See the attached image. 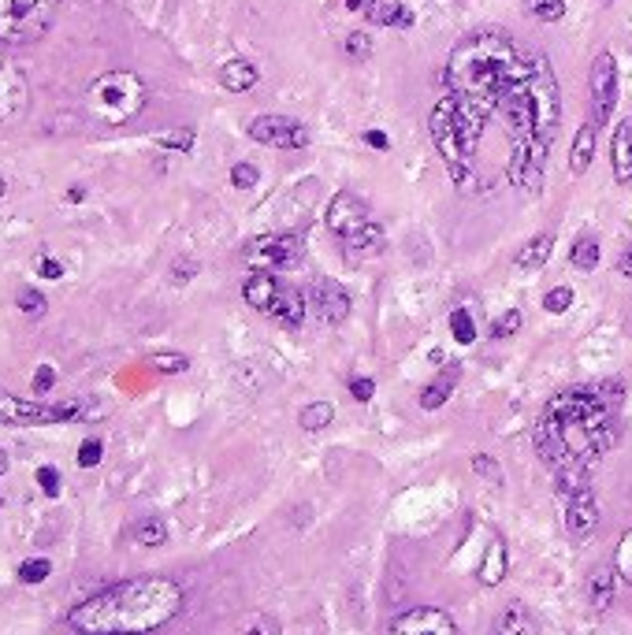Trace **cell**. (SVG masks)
<instances>
[{"label": "cell", "mask_w": 632, "mask_h": 635, "mask_svg": "<svg viewBox=\"0 0 632 635\" xmlns=\"http://www.w3.org/2000/svg\"><path fill=\"white\" fill-rule=\"evenodd\" d=\"M257 82H261V71H257L250 60H227V64L220 67V86H224L227 93H250Z\"/></svg>", "instance_id": "603a6c76"}, {"label": "cell", "mask_w": 632, "mask_h": 635, "mask_svg": "<svg viewBox=\"0 0 632 635\" xmlns=\"http://www.w3.org/2000/svg\"><path fill=\"white\" fill-rule=\"evenodd\" d=\"M592 160H595V123L588 119V123L577 130V138H573V149H569V171H573V175H584V171L592 168Z\"/></svg>", "instance_id": "cb8c5ba5"}, {"label": "cell", "mask_w": 632, "mask_h": 635, "mask_svg": "<svg viewBox=\"0 0 632 635\" xmlns=\"http://www.w3.org/2000/svg\"><path fill=\"white\" fill-rule=\"evenodd\" d=\"M53 383H56L53 364H41L38 372H34V394H45V390H53Z\"/></svg>", "instance_id": "ee69618b"}, {"label": "cell", "mask_w": 632, "mask_h": 635, "mask_svg": "<svg viewBox=\"0 0 632 635\" xmlns=\"http://www.w3.org/2000/svg\"><path fill=\"white\" fill-rule=\"evenodd\" d=\"M145 101H149V90L134 71H105L86 90V112L108 127H123L134 116H142Z\"/></svg>", "instance_id": "277c9868"}, {"label": "cell", "mask_w": 632, "mask_h": 635, "mask_svg": "<svg viewBox=\"0 0 632 635\" xmlns=\"http://www.w3.org/2000/svg\"><path fill=\"white\" fill-rule=\"evenodd\" d=\"M562 524L577 543H588L599 528V498H595L592 483L577 487V491L562 494Z\"/></svg>", "instance_id": "8fae6325"}, {"label": "cell", "mask_w": 632, "mask_h": 635, "mask_svg": "<svg viewBox=\"0 0 632 635\" xmlns=\"http://www.w3.org/2000/svg\"><path fill=\"white\" fill-rule=\"evenodd\" d=\"M335 420V405L331 402H309L298 413V424H302V431H324Z\"/></svg>", "instance_id": "f1b7e54d"}, {"label": "cell", "mask_w": 632, "mask_h": 635, "mask_svg": "<svg viewBox=\"0 0 632 635\" xmlns=\"http://www.w3.org/2000/svg\"><path fill=\"white\" fill-rule=\"evenodd\" d=\"M614 272L625 275V279L632 275V246H625V249L618 253V260H614Z\"/></svg>", "instance_id": "f907efd6"}, {"label": "cell", "mask_w": 632, "mask_h": 635, "mask_svg": "<svg viewBox=\"0 0 632 635\" xmlns=\"http://www.w3.org/2000/svg\"><path fill=\"white\" fill-rule=\"evenodd\" d=\"M131 535H134V543L138 546H164L168 543V524H164L160 517H142L131 528Z\"/></svg>", "instance_id": "83f0119b"}, {"label": "cell", "mask_w": 632, "mask_h": 635, "mask_svg": "<svg viewBox=\"0 0 632 635\" xmlns=\"http://www.w3.org/2000/svg\"><path fill=\"white\" fill-rule=\"evenodd\" d=\"M324 223H328V231L339 234V242H343V238L357 234L361 227H369L372 208L369 201H361L354 190H339V194L328 201V208H324Z\"/></svg>", "instance_id": "7c38bea8"}, {"label": "cell", "mask_w": 632, "mask_h": 635, "mask_svg": "<svg viewBox=\"0 0 632 635\" xmlns=\"http://www.w3.org/2000/svg\"><path fill=\"white\" fill-rule=\"evenodd\" d=\"M279 275L276 272H253L246 283H242V298H246V305H250L253 312H268V305L276 301V294H279Z\"/></svg>", "instance_id": "ffe728a7"}, {"label": "cell", "mask_w": 632, "mask_h": 635, "mask_svg": "<svg viewBox=\"0 0 632 635\" xmlns=\"http://www.w3.org/2000/svg\"><path fill=\"white\" fill-rule=\"evenodd\" d=\"M588 93H592V123L606 127L618 108V60H614V52H599L592 60Z\"/></svg>", "instance_id": "ba28073f"}, {"label": "cell", "mask_w": 632, "mask_h": 635, "mask_svg": "<svg viewBox=\"0 0 632 635\" xmlns=\"http://www.w3.org/2000/svg\"><path fill=\"white\" fill-rule=\"evenodd\" d=\"M458 383H461V361L443 364V368H439V372H435V376L421 387V394H417L421 409H428V413L443 409V405L450 402V394L458 390Z\"/></svg>", "instance_id": "2e32d148"}, {"label": "cell", "mask_w": 632, "mask_h": 635, "mask_svg": "<svg viewBox=\"0 0 632 635\" xmlns=\"http://www.w3.org/2000/svg\"><path fill=\"white\" fill-rule=\"evenodd\" d=\"M8 194V179H4V175H0V197Z\"/></svg>", "instance_id": "11a10c76"}, {"label": "cell", "mask_w": 632, "mask_h": 635, "mask_svg": "<svg viewBox=\"0 0 632 635\" xmlns=\"http://www.w3.org/2000/svg\"><path fill=\"white\" fill-rule=\"evenodd\" d=\"M376 4H380V0H346L350 12H365V15H369V8H376Z\"/></svg>", "instance_id": "816d5d0a"}, {"label": "cell", "mask_w": 632, "mask_h": 635, "mask_svg": "<svg viewBox=\"0 0 632 635\" xmlns=\"http://www.w3.org/2000/svg\"><path fill=\"white\" fill-rule=\"evenodd\" d=\"M350 398H354V402H372V398H376V379H369V376H354L350 379Z\"/></svg>", "instance_id": "60d3db41"}, {"label": "cell", "mask_w": 632, "mask_h": 635, "mask_svg": "<svg viewBox=\"0 0 632 635\" xmlns=\"http://www.w3.org/2000/svg\"><path fill=\"white\" fill-rule=\"evenodd\" d=\"M610 164H614V179L621 186L632 182V119H621L610 138Z\"/></svg>", "instance_id": "d6986e66"}, {"label": "cell", "mask_w": 632, "mask_h": 635, "mask_svg": "<svg viewBox=\"0 0 632 635\" xmlns=\"http://www.w3.org/2000/svg\"><path fill=\"white\" fill-rule=\"evenodd\" d=\"M450 335H454V342H458V346H469V342H476V335H480V327H476L473 312L465 309V305H458V309L450 312Z\"/></svg>", "instance_id": "f546056e"}, {"label": "cell", "mask_w": 632, "mask_h": 635, "mask_svg": "<svg viewBox=\"0 0 632 635\" xmlns=\"http://www.w3.org/2000/svg\"><path fill=\"white\" fill-rule=\"evenodd\" d=\"M160 149H175V153H190L194 149V130H168L157 138Z\"/></svg>", "instance_id": "74e56055"}, {"label": "cell", "mask_w": 632, "mask_h": 635, "mask_svg": "<svg viewBox=\"0 0 632 635\" xmlns=\"http://www.w3.org/2000/svg\"><path fill=\"white\" fill-rule=\"evenodd\" d=\"M369 19L376 26H395V30H409L413 26V12H409L406 4H387V0H380L376 8H369Z\"/></svg>", "instance_id": "4316f807"}, {"label": "cell", "mask_w": 632, "mask_h": 635, "mask_svg": "<svg viewBox=\"0 0 632 635\" xmlns=\"http://www.w3.org/2000/svg\"><path fill=\"white\" fill-rule=\"evenodd\" d=\"M577 301V294H573V286H551L547 294H543V309L551 312V316H562V312H569V305Z\"/></svg>", "instance_id": "836d02e7"}, {"label": "cell", "mask_w": 632, "mask_h": 635, "mask_svg": "<svg viewBox=\"0 0 632 635\" xmlns=\"http://www.w3.org/2000/svg\"><path fill=\"white\" fill-rule=\"evenodd\" d=\"M383 253V227L376 220L369 223V227H361L357 234H350V238H343V257L350 260V264H361V260H372Z\"/></svg>", "instance_id": "ac0fdd59"}, {"label": "cell", "mask_w": 632, "mask_h": 635, "mask_svg": "<svg viewBox=\"0 0 632 635\" xmlns=\"http://www.w3.org/2000/svg\"><path fill=\"white\" fill-rule=\"evenodd\" d=\"M4 472H8V454L0 450V476H4Z\"/></svg>", "instance_id": "db71d44e"}, {"label": "cell", "mask_w": 632, "mask_h": 635, "mask_svg": "<svg viewBox=\"0 0 632 635\" xmlns=\"http://www.w3.org/2000/svg\"><path fill=\"white\" fill-rule=\"evenodd\" d=\"M614 569H618V580L632 587V528L618 539V550H614Z\"/></svg>", "instance_id": "e575fe53"}, {"label": "cell", "mask_w": 632, "mask_h": 635, "mask_svg": "<svg viewBox=\"0 0 632 635\" xmlns=\"http://www.w3.org/2000/svg\"><path fill=\"white\" fill-rule=\"evenodd\" d=\"M387 635H458V624L450 613L435 610V606H421V610L402 613Z\"/></svg>", "instance_id": "5bb4252c"}, {"label": "cell", "mask_w": 632, "mask_h": 635, "mask_svg": "<svg viewBox=\"0 0 632 635\" xmlns=\"http://www.w3.org/2000/svg\"><path fill=\"white\" fill-rule=\"evenodd\" d=\"M305 257V242L298 234L290 231H279V234H261V238H253L250 246L242 249V260H246V268L250 272H290V268H298Z\"/></svg>", "instance_id": "52a82bcc"}, {"label": "cell", "mask_w": 632, "mask_h": 635, "mask_svg": "<svg viewBox=\"0 0 632 635\" xmlns=\"http://www.w3.org/2000/svg\"><path fill=\"white\" fill-rule=\"evenodd\" d=\"M521 327H525V312H521V309H506L499 320L491 324V338H495V342H502V338H514Z\"/></svg>", "instance_id": "1f68e13d"}, {"label": "cell", "mask_w": 632, "mask_h": 635, "mask_svg": "<svg viewBox=\"0 0 632 635\" xmlns=\"http://www.w3.org/2000/svg\"><path fill=\"white\" fill-rule=\"evenodd\" d=\"M488 127L491 119L484 112H476L469 101H461L458 93L439 97V104L428 116V130H432L435 153L443 156L450 182L458 186V194H491L499 190L502 175L491 168L488 153Z\"/></svg>", "instance_id": "3957f363"}, {"label": "cell", "mask_w": 632, "mask_h": 635, "mask_svg": "<svg viewBox=\"0 0 632 635\" xmlns=\"http://www.w3.org/2000/svg\"><path fill=\"white\" fill-rule=\"evenodd\" d=\"M30 108V82L23 67L15 64L8 52L0 49V127H12L27 116Z\"/></svg>", "instance_id": "9c48e42d"}, {"label": "cell", "mask_w": 632, "mask_h": 635, "mask_svg": "<svg viewBox=\"0 0 632 635\" xmlns=\"http://www.w3.org/2000/svg\"><path fill=\"white\" fill-rule=\"evenodd\" d=\"M257 145H268V149H305L309 145V130L305 123L290 116H257L250 119V127H246Z\"/></svg>", "instance_id": "30bf717a"}, {"label": "cell", "mask_w": 632, "mask_h": 635, "mask_svg": "<svg viewBox=\"0 0 632 635\" xmlns=\"http://www.w3.org/2000/svg\"><path fill=\"white\" fill-rule=\"evenodd\" d=\"M194 272H198V264H194V260H179V264L172 268V279L175 283H190Z\"/></svg>", "instance_id": "c3c4849f"}, {"label": "cell", "mask_w": 632, "mask_h": 635, "mask_svg": "<svg viewBox=\"0 0 632 635\" xmlns=\"http://www.w3.org/2000/svg\"><path fill=\"white\" fill-rule=\"evenodd\" d=\"M19 309L27 312V316H41V312H45V298L27 286V290H19Z\"/></svg>", "instance_id": "b9f144b4"}, {"label": "cell", "mask_w": 632, "mask_h": 635, "mask_svg": "<svg viewBox=\"0 0 632 635\" xmlns=\"http://www.w3.org/2000/svg\"><path fill=\"white\" fill-rule=\"evenodd\" d=\"M621 383L573 387L554 394L536 424V450L558 480V494L592 483V465L618 442V398Z\"/></svg>", "instance_id": "6da1fadb"}, {"label": "cell", "mask_w": 632, "mask_h": 635, "mask_svg": "<svg viewBox=\"0 0 632 635\" xmlns=\"http://www.w3.org/2000/svg\"><path fill=\"white\" fill-rule=\"evenodd\" d=\"M551 253H554V234L543 231V234H536V238H528L525 246L517 249L514 264L521 268V272H540L543 264L551 260Z\"/></svg>", "instance_id": "7402d4cb"}, {"label": "cell", "mask_w": 632, "mask_h": 635, "mask_svg": "<svg viewBox=\"0 0 632 635\" xmlns=\"http://www.w3.org/2000/svg\"><path fill=\"white\" fill-rule=\"evenodd\" d=\"M238 635H279V624L268 621V617H257V621H250Z\"/></svg>", "instance_id": "f6af8a7d"}, {"label": "cell", "mask_w": 632, "mask_h": 635, "mask_svg": "<svg viewBox=\"0 0 632 635\" xmlns=\"http://www.w3.org/2000/svg\"><path fill=\"white\" fill-rule=\"evenodd\" d=\"M599 257H603V246H599L595 234H580L577 242L569 246V264H573L577 272H595V268H599Z\"/></svg>", "instance_id": "484cf974"}, {"label": "cell", "mask_w": 632, "mask_h": 635, "mask_svg": "<svg viewBox=\"0 0 632 635\" xmlns=\"http://www.w3.org/2000/svg\"><path fill=\"white\" fill-rule=\"evenodd\" d=\"M305 312H309V305H305V290H294V286H279L276 301L268 305V320L279 327H287V331H298V327L305 324Z\"/></svg>", "instance_id": "9a60e30c"}, {"label": "cell", "mask_w": 632, "mask_h": 635, "mask_svg": "<svg viewBox=\"0 0 632 635\" xmlns=\"http://www.w3.org/2000/svg\"><path fill=\"white\" fill-rule=\"evenodd\" d=\"M38 272L45 275V279H60V275H64V264H60V260L41 257V260H38Z\"/></svg>", "instance_id": "681fc988"}, {"label": "cell", "mask_w": 632, "mask_h": 635, "mask_svg": "<svg viewBox=\"0 0 632 635\" xmlns=\"http://www.w3.org/2000/svg\"><path fill=\"white\" fill-rule=\"evenodd\" d=\"M506 572H510V550L502 543L499 535L488 543V554L480 561V584L484 587H499L506 580Z\"/></svg>", "instance_id": "44dd1931"}, {"label": "cell", "mask_w": 632, "mask_h": 635, "mask_svg": "<svg viewBox=\"0 0 632 635\" xmlns=\"http://www.w3.org/2000/svg\"><path fill=\"white\" fill-rule=\"evenodd\" d=\"M343 49H346V56L354 60V64H365L372 56V38L365 34V30H350L346 34V41H343Z\"/></svg>", "instance_id": "d6a6232c"}, {"label": "cell", "mask_w": 632, "mask_h": 635, "mask_svg": "<svg viewBox=\"0 0 632 635\" xmlns=\"http://www.w3.org/2000/svg\"><path fill=\"white\" fill-rule=\"evenodd\" d=\"M60 0H0V45H34L49 34Z\"/></svg>", "instance_id": "5b68a950"}, {"label": "cell", "mask_w": 632, "mask_h": 635, "mask_svg": "<svg viewBox=\"0 0 632 635\" xmlns=\"http://www.w3.org/2000/svg\"><path fill=\"white\" fill-rule=\"evenodd\" d=\"M365 145L376 149V153H387V149H391V138H387L383 130H365Z\"/></svg>", "instance_id": "7dc6e473"}, {"label": "cell", "mask_w": 632, "mask_h": 635, "mask_svg": "<svg viewBox=\"0 0 632 635\" xmlns=\"http://www.w3.org/2000/svg\"><path fill=\"white\" fill-rule=\"evenodd\" d=\"M149 364H153L157 372H164V376H179V372L190 368V357H186V353H153Z\"/></svg>", "instance_id": "d590c367"}, {"label": "cell", "mask_w": 632, "mask_h": 635, "mask_svg": "<svg viewBox=\"0 0 632 635\" xmlns=\"http://www.w3.org/2000/svg\"><path fill=\"white\" fill-rule=\"evenodd\" d=\"M614 584H618V569H595L588 576V606L592 610H610L614 602Z\"/></svg>", "instance_id": "d4e9b609"}, {"label": "cell", "mask_w": 632, "mask_h": 635, "mask_svg": "<svg viewBox=\"0 0 632 635\" xmlns=\"http://www.w3.org/2000/svg\"><path fill=\"white\" fill-rule=\"evenodd\" d=\"M101 439H86L82 442V450H79V465L82 468H93V465H101Z\"/></svg>", "instance_id": "7bdbcfd3"}, {"label": "cell", "mask_w": 632, "mask_h": 635, "mask_svg": "<svg viewBox=\"0 0 632 635\" xmlns=\"http://www.w3.org/2000/svg\"><path fill=\"white\" fill-rule=\"evenodd\" d=\"M183 587L168 576H138L90 595L67 613L75 632H157L183 610Z\"/></svg>", "instance_id": "7a4b0ae2"}, {"label": "cell", "mask_w": 632, "mask_h": 635, "mask_svg": "<svg viewBox=\"0 0 632 635\" xmlns=\"http://www.w3.org/2000/svg\"><path fill=\"white\" fill-rule=\"evenodd\" d=\"M82 413H86V405L82 402L45 405V402H30V398H19V394L0 390V424H4V428H49V424H71V420H82Z\"/></svg>", "instance_id": "8992f818"}, {"label": "cell", "mask_w": 632, "mask_h": 635, "mask_svg": "<svg viewBox=\"0 0 632 635\" xmlns=\"http://www.w3.org/2000/svg\"><path fill=\"white\" fill-rule=\"evenodd\" d=\"M75 635H153V632H75Z\"/></svg>", "instance_id": "f5cc1de1"}, {"label": "cell", "mask_w": 632, "mask_h": 635, "mask_svg": "<svg viewBox=\"0 0 632 635\" xmlns=\"http://www.w3.org/2000/svg\"><path fill=\"white\" fill-rule=\"evenodd\" d=\"M49 572H53V565L45 558H30L19 565V580L23 584H41V580H49Z\"/></svg>", "instance_id": "8d00e7d4"}, {"label": "cell", "mask_w": 632, "mask_h": 635, "mask_svg": "<svg viewBox=\"0 0 632 635\" xmlns=\"http://www.w3.org/2000/svg\"><path fill=\"white\" fill-rule=\"evenodd\" d=\"M488 635H540V621L521 606V602H510L495 613Z\"/></svg>", "instance_id": "e0dca14e"}, {"label": "cell", "mask_w": 632, "mask_h": 635, "mask_svg": "<svg viewBox=\"0 0 632 635\" xmlns=\"http://www.w3.org/2000/svg\"><path fill=\"white\" fill-rule=\"evenodd\" d=\"M305 305L320 316V324H331V327L343 324L346 316H350V294H346L335 279H316V283H309Z\"/></svg>", "instance_id": "4fadbf2b"}, {"label": "cell", "mask_w": 632, "mask_h": 635, "mask_svg": "<svg viewBox=\"0 0 632 635\" xmlns=\"http://www.w3.org/2000/svg\"><path fill=\"white\" fill-rule=\"evenodd\" d=\"M473 472L480 476V480H488L491 487H499V483H502V468H499V461H495V457H488V454H476V457H473Z\"/></svg>", "instance_id": "ab89813d"}, {"label": "cell", "mask_w": 632, "mask_h": 635, "mask_svg": "<svg viewBox=\"0 0 632 635\" xmlns=\"http://www.w3.org/2000/svg\"><path fill=\"white\" fill-rule=\"evenodd\" d=\"M257 182H261V171H257V164H246V160H242V164H235V168H231V186H235V190H253Z\"/></svg>", "instance_id": "f35d334b"}, {"label": "cell", "mask_w": 632, "mask_h": 635, "mask_svg": "<svg viewBox=\"0 0 632 635\" xmlns=\"http://www.w3.org/2000/svg\"><path fill=\"white\" fill-rule=\"evenodd\" d=\"M38 483H41V491L45 494H60V472L56 468H38Z\"/></svg>", "instance_id": "bcb514c9"}, {"label": "cell", "mask_w": 632, "mask_h": 635, "mask_svg": "<svg viewBox=\"0 0 632 635\" xmlns=\"http://www.w3.org/2000/svg\"><path fill=\"white\" fill-rule=\"evenodd\" d=\"M521 8H525L532 19H540V23L566 19V0H521Z\"/></svg>", "instance_id": "4dcf8cb0"}]
</instances>
